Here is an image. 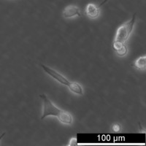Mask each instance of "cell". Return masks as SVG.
Wrapping results in <instances>:
<instances>
[{
    "instance_id": "obj_5",
    "label": "cell",
    "mask_w": 146,
    "mask_h": 146,
    "mask_svg": "<svg viewBox=\"0 0 146 146\" xmlns=\"http://www.w3.org/2000/svg\"><path fill=\"white\" fill-rule=\"evenodd\" d=\"M86 13L88 18H92V19L98 18L100 14V7L93 3L88 4L86 8Z\"/></svg>"
},
{
    "instance_id": "obj_7",
    "label": "cell",
    "mask_w": 146,
    "mask_h": 146,
    "mask_svg": "<svg viewBox=\"0 0 146 146\" xmlns=\"http://www.w3.org/2000/svg\"><path fill=\"white\" fill-rule=\"evenodd\" d=\"M77 138L76 137H74V138H72L70 142V144L69 145H77Z\"/></svg>"
},
{
    "instance_id": "obj_1",
    "label": "cell",
    "mask_w": 146,
    "mask_h": 146,
    "mask_svg": "<svg viewBox=\"0 0 146 146\" xmlns=\"http://www.w3.org/2000/svg\"><path fill=\"white\" fill-rule=\"evenodd\" d=\"M135 21H136V14L133 15L131 20L122 24L117 30L115 40L113 44V48L120 56H126L128 50L126 42L129 38L131 34L132 33Z\"/></svg>"
},
{
    "instance_id": "obj_2",
    "label": "cell",
    "mask_w": 146,
    "mask_h": 146,
    "mask_svg": "<svg viewBox=\"0 0 146 146\" xmlns=\"http://www.w3.org/2000/svg\"><path fill=\"white\" fill-rule=\"evenodd\" d=\"M40 97L43 102V110L41 116L42 120L48 116H54L56 117L58 121L64 124L69 125L72 123V116L69 112L57 108L45 94L40 95Z\"/></svg>"
},
{
    "instance_id": "obj_4",
    "label": "cell",
    "mask_w": 146,
    "mask_h": 146,
    "mask_svg": "<svg viewBox=\"0 0 146 146\" xmlns=\"http://www.w3.org/2000/svg\"><path fill=\"white\" fill-rule=\"evenodd\" d=\"M62 15L65 18H72L75 17L80 16L81 13L79 7L76 5H69L63 10Z\"/></svg>"
},
{
    "instance_id": "obj_3",
    "label": "cell",
    "mask_w": 146,
    "mask_h": 146,
    "mask_svg": "<svg viewBox=\"0 0 146 146\" xmlns=\"http://www.w3.org/2000/svg\"><path fill=\"white\" fill-rule=\"evenodd\" d=\"M42 68L43 69L44 71L48 74V75H50L51 78L58 81V83H61L62 85H64L66 86L69 88V89L72 92V93L78 95H83V89L80 84L76 83V82H70L67 80V78L66 77L62 75L61 73L58 72L56 71L53 69L50 68L49 66H47L44 64H41Z\"/></svg>"
},
{
    "instance_id": "obj_10",
    "label": "cell",
    "mask_w": 146,
    "mask_h": 146,
    "mask_svg": "<svg viewBox=\"0 0 146 146\" xmlns=\"http://www.w3.org/2000/svg\"><path fill=\"white\" fill-rule=\"evenodd\" d=\"M5 135V133H4V134H2V135H1V136H0V140H1V139H2V138L3 137L4 135Z\"/></svg>"
},
{
    "instance_id": "obj_6",
    "label": "cell",
    "mask_w": 146,
    "mask_h": 146,
    "mask_svg": "<svg viewBox=\"0 0 146 146\" xmlns=\"http://www.w3.org/2000/svg\"><path fill=\"white\" fill-rule=\"evenodd\" d=\"M133 66H135V68L138 70H145L146 68V56H143L137 58L135 62V64H133Z\"/></svg>"
},
{
    "instance_id": "obj_8",
    "label": "cell",
    "mask_w": 146,
    "mask_h": 146,
    "mask_svg": "<svg viewBox=\"0 0 146 146\" xmlns=\"http://www.w3.org/2000/svg\"><path fill=\"white\" fill-rule=\"evenodd\" d=\"M120 129H121V128H120V125H118V124L113 125V131H115V132H118V131H119Z\"/></svg>"
},
{
    "instance_id": "obj_9",
    "label": "cell",
    "mask_w": 146,
    "mask_h": 146,
    "mask_svg": "<svg viewBox=\"0 0 146 146\" xmlns=\"http://www.w3.org/2000/svg\"><path fill=\"white\" fill-rule=\"evenodd\" d=\"M108 0H105V1H104V2H102V4H100V7H101V6H102V5H104V4H105V2H108Z\"/></svg>"
}]
</instances>
